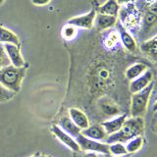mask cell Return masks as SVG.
Listing matches in <instances>:
<instances>
[{"mask_svg":"<svg viewBox=\"0 0 157 157\" xmlns=\"http://www.w3.org/2000/svg\"><path fill=\"white\" fill-rule=\"evenodd\" d=\"M31 157H52V156H49V155H44V154H34Z\"/></svg>","mask_w":157,"mask_h":157,"instance_id":"1f68e13d","label":"cell"},{"mask_svg":"<svg viewBox=\"0 0 157 157\" xmlns=\"http://www.w3.org/2000/svg\"><path fill=\"white\" fill-rule=\"evenodd\" d=\"M108 149H109V155L114 157H121L128 154L125 145L121 142H113L108 144Z\"/></svg>","mask_w":157,"mask_h":157,"instance_id":"d4e9b609","label":"cell"},{"mask_svg":"<svg viewBox=\"0 0 157 157\" xmlns=\"http://www.w3.org/2000/svg\"><path fill=\"white\" fill-rule=\"evenodd\" d=\"M153 78H154L153 72L149 70V69H147L142 75H140V77H137L135 80L130 82L129 90L132 93L144 90V88H145L147 86H149L150 83L153 82Z\"/></svg>","mask_w":157,"mask_h":157,"instance_id":"30bf717a","label":"cell"},{"mask_svg":"<svg viewBox=\"0 0 157 157\" xmlns=\"http://www.w3.org/2000/svg\"><path fill=\"white\" fill-rule=\"evenodd\" d=\"M15 95H16V93L8 90V88L3 86L1 83H0V102L10 101L11 99H13Z\"/></svg>","mask_w":157,"mask_h":157,"instance_id":"484cf974","label":"cell"},{"mask_svg":"<svg viewBox=\"0 0 157 157\" xmlns=\"http://www.w3.org/2000/svg\"><path fill=\"white\" fill-rule=\"evenodd\" d=\"M120 5L117 3L116 0H106L102 5H97L96 11L100 14L110 15V16L117 17L119 12Z\"/></svg>","mask_w":157,"mask_h":157,"instance_id":"ffe728a7","label":"cell"},{"mask_svg":"<svg viewBox=\"0 0 157 157\" xmlns=\"http://www.w3.org/2000/svg\"><path fill=\"white\" fill-rule=\"evenodd\" d=\"M117 21H118V19L115 16L96 13L93 27H95V29L98 33H102L106 31V29L114 28Z\"/></svg>","mask_w":157,"mask_h":157,"instance_id":"4fadbf2b","label":"cell"},{"mask_svg":"<svg viewBox=\"0 0 157 157\" xmlns=\"http://www.w3.org/2000/svg\"><path fill=\"white\" fill-rule=\"evenodd\" d=\"M144 132V120L142 117H132L126 119L122 128L115 134L107 136L105 144H110L113 142H125L134 139L136 136H141Z\"/></svg>","mask_w":157,"mask_h":157,"instance_id":"6da1fadb","label":"cell"},{"mask_svg":"<svg viewBox=\"0 0 157 157\" xmlns=\"http://www.w3.org/2000/svg\"><path fill=\"white\" fill-rule=\"evenodd\" d=\"M3 47L9 58L11 65L15 67H24L25 65H27L24 57L21 54V46L15 45V44L11 43H5L3 44Z\"/></svg>","mask_w":157,"mask_h":157,"instance_id":"8fae6325","label":"cell"},{"mask_svg":"<svg viewBox=\"0 0 157 157\" xmlns=\"http://www.w3.org/2000/svg\"><path fill=\"white\" fill-rule=\"evenodd\" d=\"M157 32V7L156 3L142 13L140 32L136 38L142 42L156 36Z\"/></svg>","mask_w":157,"mask_h":157,"instance_id":"277c9868","label":"cell"},{"mask_svg":"<svg viewBox=\"0 0 157 157\" xmlns=\"http://www.w3.org/2000/svg\"><path fill=\"white\" fill-rule=\"evenodd\" d=\"M106 157H114V156H111V155H109V154H108V155H105Z\"/></svg>","mask_w":157,"mask_h":157,"instance_id":"836d02e7","label":"cell"},{"mask_svg":"<svg viewBox=\"0 0 157 157\" xmlns=\"http://www.w3.org/2000/svg\"><path fill=\"white\" fill-rule=\"evenodd\" d=\"M62 131H64L65 132H67L68 135H70L72 137H75L81 134V129L78 128L74 123L72 122V120L67 116L62 117L60 120L58 121V125H57Z\"/></svg>","mask_w":157,"mask_h":157,"instance_id":"d6986e66","label":"cell"},{"mask_svg":"<svg viewBox=\"0 0 157 157\" xmlns=\"http://www.w3.org/2000/svg\"><path fill=\"white\" fill-rule=\"evenodd\" d=\"M69 116H70L69 118L72 120V122L78 128H80L81 131L86 129L90 126V121H88V118L86 115V113L78 109V108H70L69 109Z\"/></svg>","mask_w":157,"mask_h":157,"instance_id":"9a60e30c","label":"cell"},{"mask_svg":"<svg viewBox=\"0 0 157 157\" xmlns=\"http://www.w3.org/2000/svg\"><path fill=\"white\" fill-rule=\"evenodd\" d=\"M28 64L24 67L8 65L0 69V83L11 91L18 93L21 90L23 80L26 77Z\"/></svg>","mask_w":157,"mask_h":157,"instance_id":"3957f363","label":"cell"},{"mask_svg":"<svg viewBox=\"0 0 157 157\" xmlns=\"http://www.w3.org/2000/svg\"><path fill=\"white\" fill-rule=\"evenodd\" d=\"M144 144V139L142 136H136L134 139L130 140L129 141H127V144L125 145L127 153L128 154L136 153V152H137L142 148Z\"/></svg>","mask_w":157,"mask_h":157,"instance_id":"7402d4cb","label":"cell"},{"mask_svg":"<svg viewBox=\"0 0 157 157\" xmlns=\"http://www.w3.org/2000/svg\"><path fill=\"white\" fill-rule=\"evenodd\" d=\"M126 119H127V115L124 114L101 123V126L104 129L107 136H109L112 134H115V132L119 131L122 128L123 124H124V122L126 121Z\"/></svg>","mask_w":157,"mask_h":157,"instance_id":"e0dca14e","label":"cell"},{"mask_svg":"<svg viewBox=\"0 0 157 157\" xmlns=\"http://www.w3.org/2000/svg\"><path fill=\"white\" fill-rule=\"evenodd\" d=\"M81 134L87 137V139H90L93 140H105L107 137V134L105 132L104 129L102 128L101 125H92V126H88L86 129L82 130Z\"/></svg>","mask_w":157,"mask_h":157,"instance_id":"2e32d148","label":"cell"},{"mask_svg":"<svg viewBox=\"0 0 157 157\" xmlns=\"http://www.w3.org/2000/svg\"><path fill=\"white\" fill-rule=\"evenodd\" d=\"M154 88V82L140 91L132 93L131 98L132 117H144L148 107V103Z\"/></svg>","mask_w":157,"mask_h":157,"instance_id":"5b68a950","label":"cell"},{"mask_svg":"<svg viewBox=\"0 0 157 157\" xmlns=\"http://www.w3.org/2000/svg\"><path fill=\"white\" fill-rule=\"evenodd\" d=\"M51 2V0H32V3L36 6H44Z\"/></svg>","mask_w":157,"mask_h":157,"instance_id":"f1b7e54d","label":"cell"},{"mask_svg":"<svg viewBox=\"0 0 157 157\" xmlns=\"http://www.w3.org/2000/svg\"><path fill=\"white\" fill-rule=\"evenodd\" d=\"M101 44L103 49L109 52H116L121 49V41L117 29L112 28L102 32Z\"/></svg>","mask_w":157,"mask_h":157,"instance_id":"52a82bcc","label":"cell"},{"mask_svg":"<svg viewBox=\"0 0 157 157\" xmlns=\"http://www.w3.org/2000/svg\"><path fill=\"white\" fill-rule=\"evenodd\" d=\"M96 7H93L90 12L86 14L81 15V16H76L71 18L67 24L72 25L78 29H91L94 24V19L96 16Z\"/></svg>","mask_w":157,"mask_h":157,"instance_id":"9c48e42d","label":"cell"},{"mask_svg":"<svg viewBox=\"0 0 157 157\" xmlns=\"http://www.w3.org/2000/svg\"><path fill=\"white\" fill-rule=\"evenodd\" d=\"M10 60L7 56L6 52H5V49L3 47V44L0 43V69L4 68L8 65H10Z\"/></svg>","mask_w":157,"mask_h":157,"instance_id":"83f0119b","label":"cell"},{"mask_svg":"<svg viewBox=\"0 0 157 157\" xmlns=\"http://www.w3.org/2000/svg\"><path fill=\"white\" fill-rule=\"evenodd\" d=\"M0 43H11L21 46V40L17 34L3 26H0Z\"/></svg>","mask_w":157,"mask_h":157,"instance_id":"44dd1931","label":"cell"},{"mask_svg":"<svg viewBox=\"0 0 157 157\" xmlns=\"http://www.w3.org/2000/svg\"><path fill=\"white\" fill-rule=\"evenodd\" d=\"M117 19L132 36L136 37L140 29L142 13L136 8L135 2L121 5Z\"/></svg>","mask_w":157,"mask_h":157,"instance_id":"7a4b0ae2","label":"cell"},{"mask_svg":"<svg viewBox=\"0 0 157 157\" xmlns=\"http://www.w3.org/2000/svg\"><path fill=\"white\" fill-rule=\"evenodd\" d=\"M155 3H156V0H136L135 1L136 8L139 9L141 13H144L145 10H147Z\"/></svg>","mask_w":157,"mask_h":157,"instance_id":"4316f807","label":"cell"},{"mask_svg":"<svg viewBox=\"0 0 157 157\" xmlns=\"http://www.w3.org/2000/svg\"><path fill=\"white\" fill-rule=\"evenodd\" d=\"M147 69H148V66H147L145 63H141V62L134 63L126 69L125 78L128 81L131 82L132 80H135V78H136L137 77H140V75H142Z\"/></svg>","mask_w":157,"mask_h":157,"instance_id":"ac0fdd59","label":"cell"},{"mask_svg":"<svg viewBox=\"0 0 157 157\" xmlns=\"http://www.w3.org/2000/svg\"><path fill=\"white\" fill-rule=\"evenodd\" d=\"M140 49L152 62H156L157 60V36H154L151 38L147 39V40L140 42Z\"/></svg>","mask_w":157,"mask_h":157,"instance_id":"5bb4252c","label":"cell"},{"mask_svg":"<svg viewBox=\"0 0 157 157\" xmlns=\"http://www.w3.org/2000/svg\"><path fill=\"white\" fill-rule=\"evenodd\" d=\"M5 2V0H0V5H2Z\"/></svg>","mask_w":157,"mask_h":157,"instance_id":"d6a6232c","label":"cell"},{"mask_svg":"<svg viewBox=\"0 0 157 157\" xmlns=\"http://www.w3.org/2000/svg\"><path fill=\"white\" fill-rule=\"evenodd\" d=\"M82 157H98L96 154V152H91V151H87L86 154H83Z\"/></svg>","mask_w":157,"mask_h":157,"instance_id":"4dcf8cb0","label":"cell"},{"mask_svg":"<svg viewBox=\"0 0 157 157\" xmlns=\"http://www.w3.org/2000/svg\"><path fill=\"white\" fill-rule=\"evenodd\" d=\"M51 132L63 144H65L68 147V148H70L73 151H76V152L81 151L80 146H78V144H77L76 140L74 139V137H72L70 135H68L67 132L62 131L57 125H53L51 127Z\"/></svg>","mask_w":157,"mask_h":157,"instance_id":"7c38bea8","label":"cell"},{"mask_svg":"<svg viewBox=\"0 0 157 157\" xmlns=\"http://www.w3.org/2000/svg\"><path fill=\"white\" fill-rule=\"evenodd\" d=\"M101 110L106 116H116L120 112V109L112 100H103L101 104Z\"/></svg>","mask_w":157,"mask_h":157,"instance_id":"cb8c5ba5","label":"cell"},{"mask_svg":"<svg viewBox=\"0 0 157 157\" xmlns=\"http://www.w3.org/2000/svg\"><path fill=\"white\" fill-rule=\"evenodd\" d=\"M75 140L77 144L80 146V149L83 151H91L96 152V153H102L104 155L109 154V149H108V144L105 142H99L97 140H93L90 139L83 136L82 134H78Z\"/></svg>","mask_w":157,"mask_h":157,"instance_id":"8992f818","label":"cell"},{"mask_svg":"<svg viewBox=\"0 0 157 157\" xmlns=\"http://www.w3.org/2000/svg\"><path fill=\"white\" fill-rule=\"evenodd\" d=\"M78 28L72 26V25L66 24L61 29V36H62L63 39H65L66 41L74 40L78 33Z\"/></svg>","mask_w":157,"mask_h":157,"instance_id":"603a6c76","label":"cell"},{"mask_svg":"<svg viewBox=\"0 0 157 157\" xmlns=\"http://www.w3.org/2000/svg\"><path fill=\"white\" fill-rule=\"evenodd\" d=\"M115 29H117L118 33H119L121 44L124 46V48L128 52L136 53L139 51V46H137L136 38L134 36H132V34L119 23V21H117V23L115 25Z\"/></svg>","mask_w":157,"mask_h":157,"instance_id":"ba28073f","label":"cell"},{"mask_svg":"<svg viewBox=\"0 0 157 157\" xmlns=\"http://www.w3.org/2000/svg\"><path fill=\"white\" fill-rule=\"evenodd\" d=\"M117 3L120 5H125V4H128V3H132V2H135L136 0H116Z\"/></svg>","mask_w":157,"mask_h":157,"instance_id":"f546056e","label":"cell"}]
</instances>
